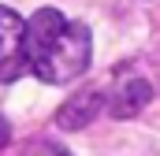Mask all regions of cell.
<instances>
[{
    "label": "cell",
    "instance_id": "cell-3",
    "mask_svg": "<svg viewBox=\"0 0 160 156\" xmlns=\"http://www.w3.org/2000/svg\"><path fill=\"white\" fill-rule=\"evenodd\" d=\"M149 100H153L149 78H142V75H119L116 82H112V89H108V115L130 119V115H138Z\"/></svg>",
    "mask_w": 160,
    "mask_h": 156
},
{
    "label": "cell",
    "instance_id": "cell-4",
    "mask_svg": "<svg viewBox=\"0 0 160 156\" xmlns=\"http://www.w3.org/2000/svg\"><path fill=\"white\" fill-rule=\"evenodd\" d=\"M101 108H108V97H104L101 89H93V85L75 89V97H67V100L60 104L56 126H60V130H82V126H89L93 119L101 115Z\"/></svg>",
    "mask_w": 160,
    "mask_h": 156
},
{
    "label": "cell",
    "instance_id": "cell-5",
    "mask_svg": "<svg viewBox=\"0 0 160 156\" xmlns=\"http://www.w3.org/2000/svg\"><path fill=\"white\" fill-rule=\"evenodd\" d=\"M19 156H71V153H67V149H63L60 141H48V138H38V141H30V145H26V149H22Z\"/></svg>",
    "mask_w": 160,
    "mask_h": 156
},
{
    "label": "cell",
    "instance_id": "cell-6",
    "mask_svg": "<svg viewBox=\"0 0 160 156\" xmlns=\"http://www.w3.org/2000/svg\"><path fill=\"white\" fill-rule=\"evenodd\" d=\"M11 145V123H8V115L0 112V149H8Z\"/></svg>",
    "mask_w": 160,
    "mask_h": 156
},
{
    "label": "cell",
    "instance_id": "cell-1",
    "mask_svg": "<svg viewBox=\"0 0 160 156\" xmlns=\"http://www.w3.org/2000/svg\"><path fill=\"white\" fill-rule=\"evenodd\" d=\"M89 26L63 19L56 7H41L26 19V60L30 71L48 85H67L86 75L89 67Z\"/></svg>",
    "mask_w": 160,
    "mask_h": 156
},
{
    "label": "cell",
    "instance_id": "cell-2",
    "mask_svg": "<svg viewBox=\"0 0 160 156\" xmlns=\"http://www.w3.org/2000/svg\"><path fill=\"white\" fill-rule=\"evenodd\" d=\"M26 67V19H19L11 7H0V82H15Z\"/></svg>",
    "mask_w": 160,
    "mask_h": 156
}]
</instances>
